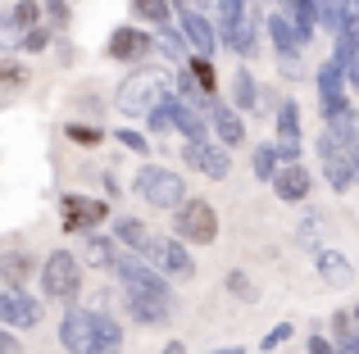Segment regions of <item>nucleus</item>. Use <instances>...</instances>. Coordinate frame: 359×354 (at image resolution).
Returning <instances> with one entry per match:
<instances>
[{"mask_svg":"<svg viewBox=\"0 0 359 354\" xmlns=\"http://www.w3.org/2000/svg\"><path fill=\"white\" fill-rule=\"evenodd\" d=\"M64 354H123V327L105 309H78L69 304L60 323Z\"/></svg>","mask_w":359,"mask_h":354,"instance_id":"obj_1","label":"nucleus"},{"mask_svg":"<svg viewBox=\"0 0 359 354\" xmlns=\"http://www.w3.org/2000/svg\"><path fill=\"white\" fill-rule=\"evenodd\" d=\"M168 73H159V69H137L128 82L118 87V96H114V109L118 114H128V118H150L159 105L168 100Z\"/></svg>","mask_w":359,"mask_h":354,"instance_id":"obj_2","label":"nucleus"},{"mask_svg":"<svg viewBox=\"0 0 359 354\" xmlns=\"http://www.w3.org/2000/svg\"><path fill=\"white\" fill-rule=\"evenodd\" d=\"M132 191H137L150 209H173L177 213L187 204V182L173 169H164V164H146V169L132 177Z\"/></svg>","mask_w":359,"mask_h":354,"instance_id":"obj_3","label":"nucleus"},{"mask_svg":"<svg viewBox=\"0 0 359 354\" xmlns=\"http://www.w3.org/2000/svg\"><path fill=\"white\" fill-rule=\"evenodd\" d=\"M82 291V259L73 250H50L41 264V295L46 300H64L73 304Z\"/></svg>","mask_w":359,"mask_h":354,"instance_id":"obj_4","label":"nucleus"},{"mask_svg":"<svg viewBox=\"0 0 359 354\" xmlns=\"http://www.w3.org/2000/svg\"><path fill=\"white\" fill-rule=\"evenodd\" d=\"M114 277L123 282V295H141V300H168V304H173V291H168V282L146 264V259L118 255V259H114Z\"/></svg>","mask_w":359,"mask_h":354,"instance_id":"obj_5","label":"nucleus"},{"mask_svg":"<svg viewBox=\"0 0 359 354\" xmlns=\"http://www.w3.org/2000/svg\"><path fill=\"white\" fill-rule=\"evenodd\" d=\"M173 232H177L182 246H214V241H219V213L205 200H187L182 209L173 213Z\"/></svg>","mask_w":359,"mask_h":354,"instance_id":"obj_6","label":"nucleus"},{"mask_svg":"<svg viewBox=\"0 0 359 354\" xmlns=\"http://www.w3.org/2000/svg\"><path fill=\"white\" fill-rule=\"evenodd\" d=\"M314 150H318V169H323V177H327L332 191H351V186L359 182L355 160H351V150H346V141L337 132H327V127H323V136L314 141Z\"/></svg>","mask_w":359,"mask_h":354,"instance_id":"obj_7","label":"nucleus"},{"mask_svg":"<svg viewBox=\"0 0 359 354\" xmlns=\"http://www.w3.org/2000/svg\"><path fill=\"white\" fill-rule=\"evenodd\" d=\"M141 259H146V264L155 268L164 282H168V277H191L196 273L191 255H187V246L177 236H150L146 250H141Z\"/></svg>","mask_w":359,"mask_h":354,"instance_id":"obj_8","label":"nucleus"},{"mask_svg":"<svg viewBox=\"0 0 359 354\" xmlns=\"http://www.w3.org/2000/svg\"><path fill=\"white\" fill-rule=\"evenodd\" d=\"M314 82H318V105H323V118L327 123H337V118H346L351 114V96H346V78H341V64H318V73H314Z\"/></svg>","mask_w":359,"mask_h":354,"instance_id":"obj_9","label":"nucleus"},{"mask_svg":"<svg viewBox=\"0 0 359 354\" xmlns=\"http://www.w3.org/2000/svg\"><path fill=\"white\" fill-rule=\"evenodd\" d=\"M46 304L36 295H27L23 286H0V327H36Z\"/></svg>","mask_w":359,"mask_h":354,"instance_id":"obj_10","label":"nucleus"},{"mask_svg":"<svg viewBox=\"0 0 359 354\" xmlns=\"http://www.w3.org/2000/svg\"><path fill=\"white\" fill-rule=\"evenodd\" d=\"M60 213H64V232H82V236H91V227H100V222L109 218V204L105 200H91V195H64L60 200Z\"/></svg>","mask_w":359,"mask_h":354,"instance_id":"obj_11","label":"nucleus"},{"mask_svg":"<svg viewBox=\"0 0 359 354\" xmlns=\"http://www.w3.org/2000/svg\"><path fill=\"white\" fill-rule=\"evenodd\" d=\"M177 32L191 45V55H201V59H210V55L219 50V27L205 14H196V9H182V14H177Z\"/></svg>","mask_w":359,"mask_h":354,"instance_id":"obj_12","label":"nucleus"},{"mask_svg":"<svg viewBox=\"0 0 359 354\" xmlns=\"http://www.w3.org/2000/svg\"><path fill=\"white\" fill-rule=\"evenodd\" d=\"M182 160H187V169H196V173L214 177V182H223V177L232 173L228 150H223V146H214V141H187Z\"/></svg>","mask_w":359,"mask_h":354,"instance_id":"obj_13","label":"nucleus"},{"mask_svg":"<svg viewBox=\"0 0 359 354\" xmlns=\"http://www.w3.org/2000/svg\"><path fill=\"white\" fill-rule=\"evenodd\" d=\"M278 160L282 164H300V105L296 100H282L278 105Z\"/></svg>","mask_w":359,"mask_h":354,"instance_id":"obj_14","label":"nucleus"},{"mask_svg":"<svg viewBox=\"0 0 359 354\" xmlns=\"http://www.w3.org/2000/svg\"><path fill=\"white\" fill-rule=\"evenodd\" d=\"M269 36H273V45H278V59H282V69H296L300 64V50H305V36L291 27V18L282 14V9H273L269 14Z\"/></svg>","mask_w":359,"mask_h":354,"instance_id":"obj_15","label":"nucleus"},{"mask_svg":"<svg viewBox=\"0 0 359 354\" xmlns=\"http://www.w3.org/2000/svg\"><path fill=\"white\" fill-rule=\"evenodd\" d=\"M150 45H155V41H150V32H141V27H114L105 55L118 59V64H141L150 55Z\"/></svg>","mask_w":359,"mask_h":354,"instance_id":"obj_16","label":"nucleus"},{"mask_svg":"<svg viewBox=\"0 0 359 354\" xmlns=\"http://www.w3.org/2000/svg\"><path fill=\"white\" fill-rule=\"evenodd\" d=\"M273 191H278V200L300 204V200H309V191H314V177H309L305 164H282L278 177H273Z\"/></svg>","mask_w":359,"mask_h":354,"instance_id":"obj_17","label":"nucleus"},{"mask_svg":"<svg viewBox=\"0 0 359 354\" xmlns=\"http://www.w3.org/2000/svg\"><path fill=\"white\" fill-rule=\"evenodd\" d=\"M41 14H46V9H41V0H18V5L9 9V18L0 23V36L18 45L27 32H32V27H41Z\"/></svg>","mask_w":359,"mask_h":354,"instance_id":"obj_18","label":"nucleus"},{"mask_svg":"<svg viewBox=\"0 0 359 354\" xmlns=\"http://www.w3.org/2000/svg\"><path fill=\"white\" fill-rule=\"evenodd\" d=\"M210 123H214V136H219L223 150H232V146L245 141V123L232 105H210Z\"/></svg>","mask_w":359,"mask_h":354,"instance_id":"obj_19","label":"nucleus"},{"mask_svg":"<svg viewBox=\"0 0 359 354\" xmlns=\"http://www.w3.org/2000/svg\"><path fill=\"white\" fill-rule=\"evenodd\" d=\"M314 268H318V277H323L327 286H351V277H355L351 259L337 255V250H318V255H314Z\"/></svg>","mask_w":359,"mask_h":354,"instance_id":"obj_20","label":"nucleus"},{"mask_svg":"<svg viewBox=\"0 0 359 354\" xmlns=\"http://www.w3.org/2000/svg\"><path fill=\"white\" fill-rule=\"evenodd\" d=\"M359 55V0L351 9H346V18H341V32H337V55H332V64H346V59H355Z\"/></svg>","mask_w":359,"mask_h":354,"instance_id":"obj_21","label":"nucleus"},{"mask_svg":"<svg viewBox=\"0 0 359 354\" xmlns=\"http://www.w3.org/2000/svg\"><path fill=\"white\" fill-rule=\"evenodd\" d=\"M32 273H36V259L32 255H23V250L0 255V286H23Z\"/></svg>","mask_w":359,"mask_h":354,"instance_id":"obj_22","label":"nucleus"},{"mask_svg":"<svg viewBox=\"0 0 359 354\" xmlns=\"http://www.w3.org/2000/svg\"><path fill=\"white\" fill-rule=\"evenodd\" d=\"M118 255L123 250H114V236H96V232H91V236L82 241V264H91V268H114Z\"/></svg>","mask_w":359,"mask_h":354,"instance_id":"obj_23","label":"nucleus"},{"mask_svg":"<svg viewBox=\"0 0 359 354\" xmlns=\"http://www.w3.org/2000/svg\"><path fill=\"white\" fill-rule=\"evenodd\" d=\"M173 132H182L187 141H205V118L191 105H182L177 96H173Z\"/></svg>","mask_w":359,"mask_h":354,"instance_id":"obj_24","label":"nucleus"},{"mask_svg":"<svg viewBox=\"0 0 359 354\" xmlns=\"http://www.w3.org/2000/svg\"><path fill=\"white\" fill-rule=\"evenodd\" d=\"M255 105H259V87H255V78L245 69H237L232 73V109H237V114H250Z\"/></svg>","mask_w":359,"mask_h":354,"instance_id":"obj_25","label":"nucleus"},{"mask_svg":"<svg viewBox=\"0 0 359 354\" xmlns=\"http://www.w3.org/2000/svg\"><path fill=\"white\" fill-rule=\"evenodd\" d=\"M114 241H123V246H132L141 255L146 241H150V227L141 218H132V213H123V218H114Z\"/></svg>","mask_w":359,"mask_h":354,"instance_id":"obj_26","label":"nucleus"},{"mask_svg":"<svg viewBox=\"0 0 359 354\" xmlns=\"http://www.w3.org/2000/svg\"><path fill=\"white\" fill-rule=\"evenodd\" d=\"M182 69H187V78L196 82V91L214 100V91H219V73H214V64H210V59H201V55H191Z\"/></svg>","mask_w":359,"mask_h":354,"instance_id":"obj_27","label":"nucleus"},{"mask_svg":"<svg viewBox=\"0 0 359 354\" xmlns=\"http://www.w3.org/2000/svg\"><path fill=\"white\" fill-rule=\"evenodd\" d=\"M332 350L337 354H359V323H351V313L332 318Z\"/></svg>","mask_w":359,"mask_h":354,"instance_id":"obj_28","label":"nucleus"},{"mask_svg":"<svg viewBox=\"0 0 359 354\" xmlns=\"http://www.w3.org/2000/svg\"><path fill=\"white\" fill-rule=\"evenodd\" d=\"M327 132H337L346 141V150H351V160H355V173H359V109H351V114L337 118V123H327Z\"/></svg>","mask_w":359,"mask_h":354,"instance_id":"obj_29","label":"nucleus"},{"mask_svg":"<svg viewBox=\"0 0 359 354\" xmlns=\"http://www.w3.org/2000/svg\"><path fill=\"white\" fill-rule=\"evenodd\" d=\"M132 14H137L141 23H150V27H168L173 5H168V0H132Z\"/></svg>","mask_w":359,"mask_h":354,"instance_id":"obj_30","label":"nucleus"},{"mask_svg":"<svg viewBox=\"0 0 359 354\" xmlns=\"http://www.w3.org/2000/svg\"><path fill=\"white\" fill-rule=\"evenodd\" d=\"M250 169H255V177H259V182H273V177H278V169H282L278 146H259V150L250 155Z\"/></svg>","mask_w":359,"mask_h":354,"instance_id":"obj_31","label":"nucleus"},{"mask_svg":"<svg viewBox=\"0 0 359 354\" xmlns=\"http://www.w3.org/2000/svg\"><path fill=\"white\" fill-rule=\"evenodd\" d=\"M155 45H159V50H164L173 64H187V59H191V55H187V41H182V32H177V27H159Z\"/></svg>","mask_w":359,"mask_h":354,"instance_id":"obj_32","label":"nucleus"},{"mask_svg":"<svg viewBox=\"0 0 359 354\" xmlns=\"http://www.w3.org/2000/svg\"><path fill=\"white\" fill-rule=\"evenodd\" d=\"M346 9H351V0H318V27H332V32H341Z\"/></svg>","mask_w":359,"mask_h":354,"instance_id":"obj_33","label":"nucleus"},{"mask_svg":"<svg viewBox=\"0 0 359 354\" xmlns=\"http://www.w3.org/2000/svg\"><path fill=\"white\" fill-rule=\"evenodd\" d=\"M64 136L78 141V146H100V141H105V132H100L96 123H64Z\"/></svg>","mask_w":359,"mask_h":354,"instance_id":"obj_34","label":"nucleus"},{"mask_svg":"<svg viewBox=\"0 0 359 354\" xmlns=\"http://www.w3.org/2000/svg\"><path fill=\"white\" fill-rule=\"evenodd\" d=\"M114 146H123V150H132V155H150V141L141 132H132V127H118V132H114Z\"/></svg>","mask_w":359,"mask_h":354,"instance_id":"obj_35","label":"nucleus"},{"mask_svg":"<svg viewBox=\"0 0 359 354\" xmlns=\"http://www.w3.org/2000/svg\"><path fill=\"white\" fill-rule=\"evenodd\" d=\"M228 291L237 295V300H245V304H255L259 300V291H255V282L245 273H228Z\"/></svg>","mask_w":359,"mask_h":354,"instance_id":"obj_36","label":"nucleus"},{"mask_svg":"<svg viewBox=\"0 0 359 354\" xmlns=\"http://www.w3.org/2000/svg\"><path fill=\"white\" fill-rule=\"evenodd\" d=\"M46 45H50V27L41 23V27H32V32H27L23 41H18V50H27V55H41Z\"/></svg>","mask_w":359,"mask_h":354,"instance_id":"obj_37","label":"nucleus"},{"mask_svg":"<svg viewBox=\"0 0 359 354\" xmlns=\"http://www.w3.org/2000/svg\"><path fill=\"white\" fill-rule=\"evenodd\" d=\"M146 123H150V132H168V127H173V96H168L164 105H159L155 114L146 118Z\"/></svg>","mask_w":359,"mask_h":354,"instance_id":"obj_38","label":"nucleus"},{"mask_svg":"<svg viewBox=\"0 0 359 354\" xmlns=\"http://www.w3.org/2000/svg\"><path fill=\"white\" fill-rule=\"evenodd\" d=\"M291 332H296V327H291V323H278V327H273V332H269V337H264V341H259V350H278V346H282V341H287V337H291Z\"/></svg>","mask_w":359,"mask_h":354,"instance_id":"obj_39","label":"nucleus"},{"mask_svg":"<svg viewBox=\"0 0 359 354\" xmlns=\"http://www.w3.org/2000/svg\"><path fill=\"white\" fill-rule=\"evenodd\" d=\"M0 82H5V87H23L27 69H18V64H0Z\"/></svg>","mask_w":359,"mask_h":354,"instance_id":"obj_40","label":"nucleus"},{"mask_svg":"<svg viewBox=\"0 0 359 354\" xmlns=\"http://www.w3.org/2000/svg\"><path fill=\"white\" fill-rule=\"evenodd\" d=\"M341 78H346V91H359V55L341 64Z\"/></svg>","mask_w":359,"mask_h":354,"instance_id":"obj_41","label":"nucleus"},{"mask_svg":"<svg viewBox=\"0 0 359 354\" xmlns=\"http://www.w3.org/2000/svg\"><path fill=\"white\" fill-rule=\"evenodd\" d=\"M318 227H323L318 218H305V222H300V241H305V246H314V241H318Z\"/></svg>","mask_w":359,"mask_h":354,"instance_id":"obj_42","label":"nucleus"},{"mask_svg":"<svg viewBox=\"0 0 359 354\" xmlns=\"http://www.w3.org/2000/svg\"><path fill=\"white\" fill-rule=\"evenodd\" d=\"M0 354H23V346H18V341L9 337L5 327H0Z\"/></svg>","mask_w":359,"mask_h":354,"instance_id":"obj_43","label":"nucleus"},{"mask_svg":"<svg viewBox=\"0 0 359 354\" xmlns=\"http://www.w3.org/2000/svg\"><path fill=\"white\" fill-rule=\"evenodd\" d=\"M309 354H337V350H332L327 337H309Z\"/></svg>","mask_w":359,"mask_h":354,"instance_id":"obj_44","label":"nucleus"},{"mask_svg":"<svg viewBox=\"0 0 359 354\" xmlns=\"http://www.w3.org/2000/svg\"><path fill=\"white\" fill-rule=\"evenodd\" d=\"M159 354H187V346H182V341H168V346L159 350Z\"/></svg>","mask_w":359,"mask_h":354,"instance_id":"obj_45","label":"nucleus"},{"mask_svg":"<svg viewBox=\"0 0 359 354\" xmlns=\"http://www.w3.org/2000/svg\"><path fill=\"white\" fill-rule=\"evenodd\" d=\"M210 354H245L241 346H223V350H210Z\"/></svg>","mask_w":359,"mask_h":354,"instance_id":"obj_46","label":"nucleus"},{"mask_svg":"<svg viewBox=\"0 0 359 354\" xmlns=\"http://www.w3.org/2000/svg\"><path fill=\"white\" fill-rule=\"evenodd\" d=\"M41 5H46V9H50V5H73V0H41Z\"/></svg>","mask_w":359,"mask_h":354,"instance_id":"obj_47","label":"nucleus"},{"mask_svg":"<svg viewBox=\"0 0 359 354\" xmlns=\"http://www.w3.org/2000/svg\"><path fill=\"white\" fill-rule=\"evenodd\" d=\"M355 323H359V304H355Z\"/></svg>","mask_w":359,"mask_h":354,"instance_id":"obj_48","label":"nucleus"}]
</instances>
